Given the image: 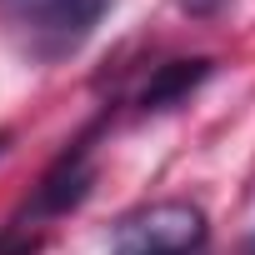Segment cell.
Returning <instances> with one entry per match:
<instances>
[{
  "instance_id": "obj_1",
  "label": "cell",
  "mask_w": 255,
  "mask_h": 255,
  "mask_svg": "<svg viewBox=\"0 0 255 255\" xmlns=\"http://www.w3.org/2000/svg\"><path fill=\"white\" fill-rule=\"evenodd\" d=\"M115 255H210L205 210L190 200H160L115 230Z\"/></svg>"
},
{
  "instance_id": "obj_2",
  "label": "cell",
  "mask_w": 255,
  "mask_h": 255,
  "mask_svg": "<svg viewBox=\"0 0 255 255\" xmlns=\"http://www.w3.org/2000/svg\"><path fill=\"white\" fill-rule=\"evenodd\" d=\"M110 0H40V10L30 20L35 40H40V55H70L105 15Z\"/></svg>"
},
{
  "instance_id": "obj_3",
  "label": "cell",
  "mask_w": 255,
  "mask_h": 255,
  "mask_svg": "<svg viewBox=\"0 0 255 255\" xmlns=\"http://www.w3.org/2000/svg\"><path fill=\"white\" fill-rule=\"evenodd\" d=\"M90 185H95L90 150H85V145H75L70 155H60V160L45 170V180H40V190H35L30 210H25L15 225H30V220H45V215H65V210H75V205L90 195Z\"/></svg>"
},
{
  "instance_id": "obj_4",
  "label": "cell",
  "mask_w": 255,
  "mask_h": 255,
  "mask_svg": "<svg viewBox=\"0 0 255 255\" xmlns=\"http://www.w3.org/2000/svg\"><path fill=\"white\" fill-rule=\"evenodd\" d=\"M210 70H215V60H170V65H160L150 80H145V90H140V110H170V105H180L185 95H195L205 80H210Z\"/></svg>"
},
{
  "instance_id": "obj_5",
  "label": "cell",
  "mask_w": 255,
  "mask_h": 255,
  "mask_svg": "<svg viewBox=\"0 0 255 255\" xmlns=\"http://www.w3.org/2000/svg\"><path fill=\"white\" fill-rule=\"evenodd\" d=\"M180 5H185V10H190V15H210V10H215V5H220V0H180Z\"/></svg>"
},
{
  "instance_id": "obj_6",
  "label": "cell",
  "mask_w": 255,
  "mask_h": 255,
  "mask_svg": "<svg viewBox=\"0 0 255 255\" xmlns=\"http://www.w3.org/2000/svg\"><path fill=\"white\" fill-rule=\"evenodd\" d=\"M240 255H255V235H250V240H245V245H240Z\"/></svg>"
},
{
  "instance_id": "obj_7",
  "label": "cell",
  "mask_w": 255,
  "mask_h": 255,
  "mask_svg": "<svg viewBox=\"0 0 255 255\" xmlns=\"http://www.w3.org/2000/svg\"><path fill=\"white\" fill-rule=\"evenodd\" d=\"M5 145H10V130H0V155H5Z\"/></svg>"
}]
</instances>
